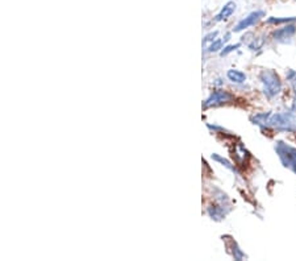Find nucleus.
Instances as JSON below:
<instances>
[{
  "label": "nucleus",
  "instance_id": "obj_11",
  "mask_svg": "<svg viewBox=\"0 0 296 261\" xmlns=\"http://www.w3.org/2000/svg\"><path fill=\"white\" fill-rule=\"evenodd\" d=\"M232 248H233L232 253H233V257H235L236 260H242V258L246 257V256H245V253L242 252L240 248H238V246L235 243V242H232Z\"/></svg>",
  "mask_w": 296,
  "mask_h": 261
},
{
  "label": "nucleus",
  "instance_id": "obj_1",
  "mask_svg": "<svg viewBox=\"0 0 296 261\" xmlns=\"http://www.w3.org/2000/svg\"><path fill=\"white\" fill-rule=\"evenodd\" d=\"M252 122L262 128H274L282 132H296L295 112H262L252 116Z\"/></svg>",
  "mask_w": 296,
  "mask_h": 261
},
{
  "label": "nucleus",
  "instance_id": "obj_5",
  "mask_svg": "<svg viewBox=\"0 0 296 261\" xmlns=\"http://www.w3.org/2000/svg\"><path fill=\"white\" fill-rule=\"evenodd\" d=\"M263 16H265V12H263V11H256V12H252L250 15H247L245 18H242V20H241V22L238 23L237 25H236L235 32L245 31V29H247L249 27H252V25L256 24L259 18L263 17Z\"/></svg>",
  "mask_w": 296,
  "mask_h": 261
},
{
  "label": "nucleus",
  "instance_id": "obj_17",
  "mask_svg": "<svg viewBox=\"0 0 296 261\" xmlns=\"http://www.w3.org/2000/svg\"><path fill=\"white\" fill-rule=\"evenodd\" d=\"M292 87H293V91H295V94H296V78L293 79V82H292Z\"/></svg>",
  "mask_w": 296,
  "mask_h": 261
},
{
  "label": "nucleus",
  "instance_id": "obj_6",
  "mask_svg": "<svg viewBox=\"0 0 296 261\" xmlns=\"http://www.w3.org/2000/svg\"><path fill=\"white\" fill-rule=\"evenodd\" d=\"M296 33V27L295 25L290 24L286 25L284 28H281V29H278L272 33V37H274V40L278 41V43H286L287 40H290L291 37Z\"/></svg>",
  "mask_w": 296,
  "mask_h": 261
},
{
  "label": "nucleus",
  "instance_id": "obj_9",
  "mask_svg": "<svg viewBox=\"0 0 296 261\" xmlns=\"http://www.w3.org/2000/svg\"><path fill=\"white\" fill-rule=\"evenodd\" d=\"M208 214H210L211 218L215 219V220H221L222 218H225L226 211H224L222 207L211 206V207H208Z\"/></svg>",
  "mask_w": 296,
  "mask_h": 261
},
{
  "label": "nucleus",
  "instance_id": "obj_10",
  "mask_svg": "<svg viewBox=\"0 0 296 261\" xmlns=\"http://www.w3.org/2000/svg\"><path fill=\"white\" fill-rule=\"evenodd\" d=\"M212 160H215V161H217V163H220V164H222V166H225V168H228L229 170H232V172H236V168L233 165H232L231 163H229L226 158H224V157H221V156H219L217 153H213L212 154Z\"/></svg>",
  "mask_w": 296,
  "mask_h": 261
},
{
  "label": "nucleus",
  "instance_id": "obj_15",
  "mask_svg": "<svg viewBox=\"0 0 296 261\" xmlns=\"http://www.w3.org/2000/svg\"><path fill=\"white\" fill-rule=\"evenodd\" d=\"M237 48H240V44H236V45H229V46H226L225 49L222 50L221 52V55H226L228 53H231V52H233V50H236Z\"/></svg>",
  "mask_w": 296,
  "mask_h": 261
},
{
  "label": "nucleus",
  "instance_id": "obj_8",
  "mask_svg": "<svg viewBox=\"0 0 296 261\" xmlns=\"http://www.w3.org/2000/svg\"><path fill=\"white\" fill-rule=\"evenodd\" d=\"M226 77H228V79L232 81L233 83H244V82H246V79H247L246 74L237 70V69H231V70H228Z\"/></svg>",
  "mask_w": 296,
  "mask_h": 261
},
{
  "label": "nucleus",
  "instance_id": "obj_3",
  "mask_svg": "<svg viewBox=\"0 0 296 261\" xmlns=\"http://www.w3.org/2000/svg\"><path fill=\"white\" fill-rule=\"evenodd\" d=\"M275 152H277L282 165L290 169L296 174V148L291 147L284 142L275 143Z\"/></svg>",
  "mask_w": 296,
  "mask_h": 261
},
{
  "label": "nucleus",
  "instance_id": "obj_12",
  "mask_svg": "<svg viewBox=\"0 0 296 261\" xmlns=\"http://www.w3.org/2000/svg\"><path fill=\"white\" fill-rule=\"evenodd\" d=\"M290 22H296V17H287V18L270 17L268 18V24H281V23H290Z\"/></svg>",
  "mask_w": 296,
  "mask_h": 261
},
{
  "label": "nucleus",
  "instance_id": "obj_14",
  "mask_svg": "<svg viewBox=\"0 0 296 261\" xmlns=\"http://www.w3.org/2000/svg\"><path fill=\"white\" fill-rule=\"evenodd\" d=\"M262 45H263V40H254L253 43L252 44H249V48L252 50H258L259 48H262Z\"/></svg>",
  "mask_w": 296,
  "mask_h": 261
},
{
  "label": "nucleus",
  "instance_id": "obj_16",
  "mask_svg": "<svg viewBox=\"0 0 296 261\" xmlns=\"http://www.w3.org/2000/svg\"><path fill=\"white\" fill-rule=\"evenodd\" d=\"M217 33H219V32L215 31V32H211L210 34H207V36L204 37V44L208 43V41H215V37L217 36Z\"/></svg>",
  "mask_w": 296,
  "mask_h": 261
},
{
  "label": "nucleus",
  "instance_id": "obj_2",
  "mask_svg": "<svg viewBox=\"0 0 296 261\" xmlns=\"http://www.w3.org/2000/svg\"><path fill=\"white\" fill-rule=\"evenodd\" d=\"M259 81L263 86V94L267 98H274L282 91L281 78L274 70H262L259 74Z\"/></svg>",
  "mask_w": 296,
  "mask_h": 261
},
{
  "label": "nucleus",
  "instance_id": "obj_7",
  "mask_svg": "<svg viewBox=\"0 0 296 261\" xmlns=\"http://www.w3.org/2000/svg\"><path fill=\"white\" fill-rule=\"evenodd\" d=\"M235 11H236V4L233 3V2H229V3H226L225 6L222 7L221 11L217 13L216 22H222V20H226V18L231 17L232 13L235 12Z\"/></svg>",
  "mask_w": 296,
  "mask_h": 261
},
{
  "label": "nucleus",
  "instance_id": "obj_13",
  "mask_svg": "<svg viewBox=\"0 0 296 261\" xmlns=\"http://www.w3.org/2000/svg\"><path fill=\"white\" fill-rule=\"evenodd\" d=\"M220 49H222V40H215L208 48V52H219Z\"/></svg>",
  "mask_w": 296,
  "mask_h": 261
},
{
  "label": "nucleus",
  "instance_id": "obj_4",
  "mask_svg": "<svg viewBox=\"0 0 296 261\" xmlns=\"http://www.w3.org/2000/svg\"><path fill=\"white\" fill-rule=\"evenodd\" d=\"M233 99V95L231 92L224 91V90H217L213 94H211L210 98L204 102V108L208 107H216L220 105H225L228 102H231Z\"/></svg>",
  "mask_w": 296,
  "mask_h": 261
}]
</instances>
